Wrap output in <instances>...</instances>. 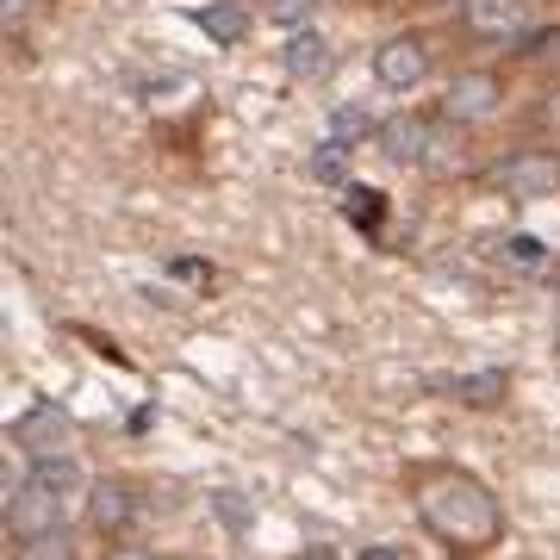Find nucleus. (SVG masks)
Returning <instances> with one entry per match:
<instances>
[{"label": "nucleus", "mask_w": 560, "mask_h": 560, "mask_svg": "<svg viewBox=\"0 0 560 560\" xmlns=\"http://www.w3.org/2000/svg\"><path fill=\"white\" fill-rule=\"evenodd\" d=\"M411 504H418V523L448 548V555H486V548L504 541L499 492H492L480 474H467V467H430V474H418Z\"/></svg>", "instance_id": "1"}, {"label": "nucleus", "mask_w": 560, "mask_h": 560, "mask_svg": "<svg viewBox=\"0 0 560 560\" xmlns=\"http://www.w3.org/2000/svg\"><path fill=\"white\" fill-rule=\"evenodd\" d=\"M504 113V81L492 69H460L448 75L442 88V119L460 125V131H474V125H492Z\"/></svg>", "instance_id": "2"}, {"label": "nucleus", "mask_w": 560, "mask_h": 560, "mask_svg": "<svg viewBox=\"0 0 560 560\" xmlns=\"http://www.w3.org/2000/svg\"><path fill=\"white\" fill-rule=\"evenodd\" d=\"M430 69H436V57H430V44L418 32H393V38L374 44V81L386 94H418Z\"/></svg>", "instance_id": "3"}, {"label": "nucleus", "mask_w": 560, "mask_h": 560, "mask_svg": "<svg viewBox=\"0 0 560 560\" xmlns=\"http://www.w3.org/2000/svg\"><path fill=\"white\" fill-rule=\"evenodd\" d=\"M499 187H504V200H517V206L560 200V150H511L499 162Z\"/></svg>", "instance_id": "4"}, {"label": "nucleus", "mask_w": 560, "mask_h": 560, "mask_svg": "<svg viewBox=\"0 0 560 560\" xmlns=\"http://www.w3.org/2000/svg\"><path fill=\"white\" fill-rule=\"evenodd\" d=\"M13 448H25L32 460L75 455V423H69V411H62L57 399H38L13 418Z\"/></svg>", "instance_id": "5"}, {"label": "nucleus", "mask_w": 560, "mask_h": 560, "mask_svg": "<svg viewBox=\"0 0 560 560\" xmlns=\"http://www.w3.org/2000/svg\"><path fill=\"white\" fill-rule=\"evenodd\" d=\"M374 143H381L386 162H399V168H423V162H430V143H436V125L423 119V113H393V119L374 125Z\"/></svg>", "instance_id": "6"}, {"label": "nucleus", "mask_w": 560, "mask_h": 560, "mask_svg": "<svg viewBox=\"0 0 560 560\" xmlns=\"http://www.w3.org/2000/svg\"><path fill=\"white\" fill-rule=\"evenodd\" d=\"M460 25L486 44H511L529 25V0H460Z\"/></svg>", "instance_id": "7"}, {"label": "nucleus", "mask_w": 560, "mask_h": 560, "mask_svg": "<svg viewBox=\"0 0 560 560\" xmlns=\"http://www.w3.org/2000/svg\"><path fill=\"white\" fill-rule=\"evenodd\" d=\"M131 517H138V499H131L125 480H94L88 486V523H94L101 536H125Z\"/></svg>", "instance_id": "8"}, {"label": "nucleus", "mask_w": 560, "mask_h": 560, "mask_svg": "<svg viewBox=\"0 0 560 560\" xmlns=\"http://www.w3.org/2000/svg\"><path fill=\"white\" fill-rule=\"evenodd\" d=\"M194 25H200L212 44L231 50V44H243V32H249V7H243V0H206L200 13H194Z\"/></svg>", "instance_id": "9"}, {"label": "nucleus", "mask_w": 560, "mask_h": 560, "mask_svg": "<svg viewBox=\"0 0 560 560\" xmlns=\"http://www.w3.org/2000/svg\"><path fill=\"white\" fill-rule=\"evenodd\" d=\"M280 62H287V75H293V81H318L324 69H330V44H324L318 32L305 25V32H293V38H287Z\"/></svg>", "instance_id": "10"}, {"label": "nucleus", "mask_w": 560, "mask_h": 560, "mask_svg": "<svg viewBox=\"0 0 560 560\" xmlns=\"http://www.w3.org/2000/svg\"><path fill=\"white\" fill-rule=\"evenodd\" d=\"M504 386H511V381H504L499 368H492V374H460V381H455V399L474 405V411H486V405L504 399Z\"/></svg>", "instance_id": "11"}, {"label": "nucleus", "mask_w": 560, "mask_h": 560, "mask_svg": "<svg viewBox=\"0 0 560 560\" xmlns=\"http://www.w3.org/2000/svg\"><path fill=\"white\" fill-rule=\"evenodd\" d=\"M20 560H75V548H69V529H57V536H38V541H20Z\"/></svg>", "instance_id": "12"}, {"label": "nucleus", "mask_w": 560, "mask_h": 560, "mask_svg": "<svg viewBox=\"0 0 560 560\" xmlns=\"http://www.w3.org/2000/svg\"><path fill=\"white\" fill-rule=\"evenodd\" d=\"M536 125H541V131H548V138L560 143V88H555V94H541V106H536Z\"/></svg>", "instance_id": "13"}, {"label": "nucleus", "mask_w": 560, "mask_h": 560, "mask_svg": "<svg viewBox=\"0 0 560 560\" xmlns=\"http://www.w3.org/2000/svg\"><path fill=\"white\" fill-rule=\"evenodd\" d=\"M305 13H312V0H268V20H280V25H300Z\"/></svg>", "instance_id": "14"}, {"label": "nucleus", "mask_w": 560, "mask_h": 560, "mask_svg": "<svg viewBox=\"0 0 560 560\" xmlns=\"http://www.w3.org/2000/svg\"><path fill=\"white\" fill-rule=\"evenodd\" d=\"M355 560H405V548H393V541H374V548H361Z\"/></svg>", "instance_id": "15"}, {"label": "nucleus", "mask_w": 560, "mask_h": 560, "mask_svg": "<svg viewBox=\"0 0 560 560\" xmlns=\"http://www.w3.org/2000/svg\"><path fill=\"white\" fill-rule=\"evenodd\" d=\"M511 256H517V261H541V243L536 237H511Z\"/></svg>", "instance_id": "16"}, {"label": "nucleus", "mask_w": 560, "mask_h": 560, "mask_svg": "<svg viewBox=\"0 0 560 560\" xmlns=\"http://www.w3.org/2000/svg\"><path fill=\"white\" fill-rule=\"evenodd\" d=\"M0 13H7V20H25V13H32V0H0Z\"/></svg>", "instance_id": "17"}, {"label": "nucleus", "mask_w": 560, "mask_h": 560, "mask_svg": "<svg viewBox=\"0 0 560 560\" xmlns=\"http://www.w3.org/2000/svg\"><path fill=\"white\" fill-rule=\"evenodd\" d=\"M106 560H156V555H143V548H113Z\"/></svg>", "instance_id": "18"}, {"label": "nucleus", "mask_w": 560, "mask_h": 560, "mask_svg": "<svg viewBox=\"0 0 560 560\" xmlns=\"http://www.w3.org/2000/svg\"><path fill=\"white\" fill-rule=\"evenodd\" d=\"M156 560H200V555H156Z\"/></svg>", "instance_id": "19"}, {"label": "nucleus", "mask_w": 560, "mask_h": 560, "mask_svg": "<svg viewBox=\"0 0 560 560\" xmlns=\"http://www.w3.org/2000/svg\"><path fill=\"white\" fill-rule=\"evenodd\" d=\"M455 7H460V0H455Z\"/></svg>", "instance_id": "20"}]
</instances>
